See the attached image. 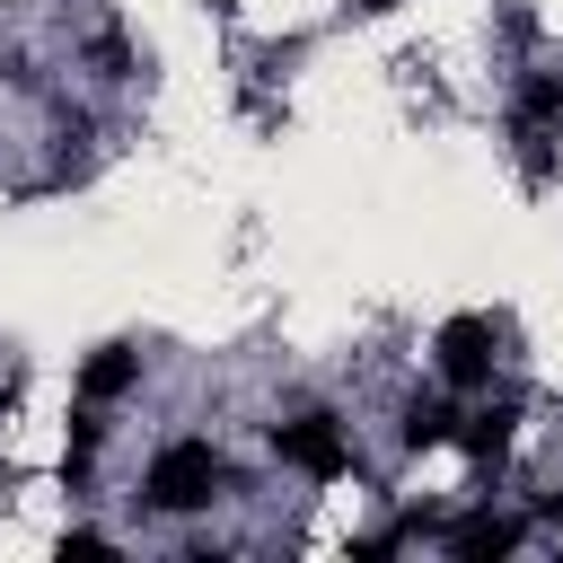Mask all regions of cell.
Returning <instances> with one entry per match:
<instances>
[{"instance_id":"6da1fadb","label":"cell","mask_w":563,"mask_h":563,"mask_svg":"<svg viewBox=\"0 0 563 563\" xmlns=\"http://www.w3.org/2000/svg\"><path fill=\"white\" fill-rule=\"evenodd\" d=\"M220 484H229V466H220L211 440H167V449L150 457V475H141V501L167 510V519H185V510H211Z\"/></svg>"},{"instance_id":"7a4b0ae2","label":"cell","mask_w":563,"mask_h":563,"mask_svg":"<svg viewBox=\"0 0 563 563\" xmlns=\"http://www.w3.org/2000/svg\"><path fill=\"white\" fill-rule=\"evenodd\" d=\"M273 457H282V466H299V475H317V484H334V475L352 466V449H343V422H334V413H290V422H273Z\"/></svg>"},{"instance_id":"3957f363","label":"cell","mask_w":563,"mask_h":563,"mask_svg":"<svg viewBox=\"0 0 563 563\" xmlns=\"http://www.w3.org/2000/svg\"><path fill=\"white\" fill-rule=\"evenodd\" d=\"M493 317H449L440 334H431V361H440V378L449 387H484L493 378Z\"/></svg>"},{"instance_id":"277c9868","label":"cell","mask_w":563,"mask_h":563,"mask_svg":"<svg viewBox=\"0 0 563 563\" xmlns=\"http://www.w3.org/2000/svg\"><path fill=\"white\" fill-rule=\"evenodd\" d=\"M132 387H141V352H132V343H97L88 369H79V405H114V396H132Z\"/></svg>"},{"instance_id":"5b68a950","label":"cell","mask_w":563,"mask_h":563,"mask_svg":"<svg viewBox=\"0 0 563 563\" xmlns=\"http://www.w3.org/2000/svg\"><path fill=\"white\" fill-rule=\"evenodd\" d=\"M510 123H519V141H537L545 123H563V79H554V70H528V79H519V106H510Z\"/></svg>"},{"instance_id":"8992f818","label":"cell","mask_w":563,"mask_h":563,"mask_svg":"<svg viewBox=\"0 0 563 563\" xmlns=\"http://www.w3.org/2000/svg\"><path fill=\"white\" fill-rule=\"evenodd\" d=\"M510 545H519V519H493V510L449 528V554H466V563H493V554H510Z\"/></svg>"},{"instance_id":"52a82bcc","label":"cell","mask_w":563,"mask_h":563,"mask_svg":"<svg viewBox=\"0 0 563 563\" xmlns=\"http://www.w3.org/2000/svg\"><path fill=\"white\" fill-rule=\"evenodd\" d=\"M510 422H519L510 405H493V413H457V422H449V440H457V449H475V457H501V449H510Z\"/></svg>"},{"instance_id":"ba28073f","label":"cell","mask_w":563,"mask_h":563,"mask_svg":"<svg viewBox=\"0 0 563 563\" xmlns=\"http://www.w3.org/2000/svg\"><path fill=\"white\" fill-rule=\"evenodd\" d=\"M449 422H457V413H449L440 396H413V405H405V449H440Z\"/></svg>"},{"instance_id":"9c48e42d","label":"cell","mask_w":563,"mask_h":563,"mask_svg":"<svg viewBox=\"0 0 563 563\" xmlns=\"http://www.w3.org/2000/svg\"><path fill=\"white\" fill-rule=\"evenodd\" d=\"M88 53H97V70H106V79H123V35H97Z\"/></svg>"}]
</instances>
